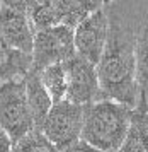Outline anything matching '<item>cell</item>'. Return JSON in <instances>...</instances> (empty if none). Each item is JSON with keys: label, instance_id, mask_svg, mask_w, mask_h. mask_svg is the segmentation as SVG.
Listing matches in <instances>:
<instances>
[{"label": "cell", "instance_id": "obj_10", "mask_svg": "<svg viewBox=\"0 0 148 152\" xmlns=\"http://www.w3.org/2000/svg\"><path fill=\"white\" fill-rule=\"evenodd\" d=\"M135 79L138 89L136 108L148 110V21L143 24L135 41Z\"/></svg>", "mask_w": 148, "mask_h": 152}, {"label": "cell", "instance_id": "obj_5", "mask_svg": "<svg viewBox=\"0 0 148 152\" xmlns=\"http://www.w3.org/2000/svg\"><path fill=\"white\" fill-rule=\"evenodd\" d=\"M77 55L73 43V29L67 26H56L34 33V45L31 53V70L39 74L49 65L65 63Z\"/></svg>", "mask_w": 148, "mask_h": 152}, {"label": "cell", "instance_id": "obj_15", "mask_svg": "<svg viewBox=\"0 0 148 152\" xmlns=\"http://www.w3.org/2000/svg\"><path fill=\"white\" fill-rule=\"evenodd\" d=\"M12 152H60L39 130H33L26 137L14 142Z\"/></svg>", "mask_w": 148, "mask_h": 152}, {"label": "cell", "instance_id": "obj_6", "mask_svg": "<svg viewBox=\"0 0 148 152\" xmlns=\"http://www.w3.org/2000/svg\"><path fill=\"white\" fill-rule=\"evenodd\" d=\"M83 108L85 106L73 104L67 99L53 104L39 132L58 151L67 149L68 145L75 144L82 137Z\"/></svg>", "mask_w": 148, "mask_h": 152}, {"label": "cell", "instance_id": "obj_17", "mask_svg": "<svg viewBox=\"0 0 148 152\" xmlns=\"http://www.w3.org/2000/svg\"><path fill=\"white\" fill-rule=\"evenodd\" d=\"M12 138L2 126H0V152H12Z\"/></svg>", "mask_w": 148, "mask_h": 152}, {"label": "cell", "instance_id": "obj_4", "mask_svg": "<svg viewBox=\"0 0 148 152\" xmlns=\"http://www.w3.org/2000/svg\"><path fill=\"white\" fill-rule=\"evenodd\" d=\"M0 126L10 135L12 142H17L19 138L36 130L27 106L24 79L0 86Z\"/></svg>", "mask_w": 148, "mask_h": 152}, {"label": "cell", "instance_id": "obj_8", "mask_svg": "<svg viewBox=\"0 0 148 152\" xmlns=\"http://www.w3.org/2000/svg\"><path fill=\"white\" fill-rule=\"evenodd\" d=\"M0 39L22 55H31L34 28L26 10V2H2L0 5Z\"/></svg>", "mask_w": 148, "mask_h": 152}, {"label": "cell", "instance_id": "obj_18", "mask_svg": "<svg viewBox=\"0 0 148 152\" xmlns=\"http://www.w3.org/2000/svg\"><path fill=\"white\" fill-rule=\"evenodd\" d=\"M0 5H2V2H0Z\"/></svg>", "mask_w": 148, "mask_h": 152}, {"label": "cell", "instance_id": "obj_2", "mask_svg": "<svg viewBox=\"0 0 148 152\" xmlns=\"http://www.w3.org/2000/svg\"><path fill=\"white\" fill-rule=\"evenodd\" d=\"M133 108L111 99H99L83 108L80 140L101 152H118L128 133Z\"/></svg>", "mask_w": 148, "mask_h": 152}, {"label": "cell", "instance_id": "obj_14", "mask_svg": "<svg viewBox=\"0 0 148 152\" xmlns=\"http://www.w3.org/2000/svg\"><path fill=\"white\" fill-rule=\"evenodd\" d=\"M38 75H39L43 87L46 89L48 96L51 97L53 104L67 99V72H65L63 63L49 65L44 70H41Z\"/></svg>", "mask_w": 148, "mask_h": 152}, {"label": "cell", "instance_id": "obj_1", "mask_svg": "<svg viewBox=\"0 0 148 152\" xmlns=\"http://www.w3.org/2000/svg\"><path fill=\"white\" fill-rule=\"evenodd\" d=\"M109 12V9H107ZM135 41L129 28H123L109 12V38L104 55L97 63V77L102 99H111L135 110L138 89L135 79Z\"/></svg>", "mask_w": 148, "mask_h": 152}, {"label": "cell", "instance_id": "obj_9", "mask_svg": "<svg viewBox=\"0 0 148 152\" xmlns=\"http://www.w3.org/2000/svg\"><path fill=\"white\" fill-rule=\"evenodd\" d=\"M67 72V101L78 106H89L102 99L97 65L75 55L63 63Z\"/></svg>", "mask_w": 148, "mask_h": 152}, {"label": "cell", "instance_id": "obj_16", "mask_svg": "<svg viewBox=\"0 0 148 152\" xmlns=\"http://www.w3.org/2000/svg\"><path fill=\"white\" fill-rule=\"evenodd\" d=\"M60 152H101V151H97L95 147L89 145L87 142H83V140H77L75 144L68 145L67 149H63V151H60Z\"/></svg>", "mask_w": 148, "mask_h": 152}, {"label": "cell", "instance_id": "obj_13", "mask_svg": "<svg viewBox=\"0 0 148 152\" xmlns=\"http://www.w3.org/2000/svg\"><path fill=\"white\" fill-rule=\"evenodd\" d=\"M118 152H148V110H133L128 133Z\"/></svg>", "mask_w": 148, "mask_h": 152}, {"label": "cell", "instance_id": "obj_11", "mask_svg": "<svg viewBox=\"0 0 148 152\" xmlns=\"http://www.w3.org/2000/svg\"><path fill=\"white\" fill-rule=\"evenodd\" d=\"M24 82H26V99H27V106L31 111V116L34 121V128L39 130L44 118L48 116V113L53 106L51 97L48 96L46 89L43 87V84L39 80L38 74L33 72H27L24 77Z\"/></svg>", "mask_w": 148, "mask_h": 152}, {"label": "cell", "instance_id": "obj_7", "mask_svg": "<svg viewBox=\"0 0 148 152\" xmlns=\"http://www.w3.org/2000/svg\"><path fill=\"white\" fill-rule=\"evenodd\" d=\"M109 38V12L107 5L102 4L95 12L89 14L73 29V43L77 55L83 60L97 65Z\"/></svg>", "mask_w": 148, "mask_h": 152}, {"label": "cell", "instance_id": "obj_12", "mask_svg": "<svg viewBox=\"0 0 148 152\" xmlns=\"http://www.w3.org/2000/svg\"><path fill=\"white\" fill-rule=\"evenodd\" d=\"M31 70V55H22L9 48L0 39V86L10 80L24 79Z\"/></svg>", "mask_w": 148, "mask_h": 152}, {"label": "cell", "instance_id": "obj_3", "mask_svg": "<svg viewBox=\"0 0 148 152\" xmlns=\"http://www.w3.org/2000/svg\"><path fill=\"white\" fill-rule=\"evenodd\" d=\"M102 4L99 2H72V0H51V2H26V10L34 33L56 26L75 29L89 14L95 12Z\"/></svg>", "mask_w": 148, "mask_h": 152}]
</instances>
